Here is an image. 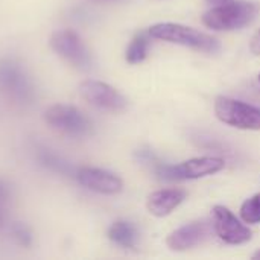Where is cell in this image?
<instances>
[{
  "mask_svg": "<svg viewBox=\"0 0 260 260\" xmlns=\"http://www.w3.org/2000/svg\"><path fill=\"white\" fill-rule=\"evenodd\" d=\"M224 166L225 161L219 157H200L180 165H160L155 169V174L158 180L163 181H186L218 174Z\"/></svg>",
  "mask_w": 260,
  "mask_h": 260,
  "instance_id": "4",
  "label": "cell"
},
{
  "mask_svg": "<svg viewBox=\"0 0 260 260\" xmlns=\"http://www.w3.org/2000/svg\"><path fill=\"white\" fill-rule=\"evenodd\" d=\"M186 197L187 193L184 189H178V187L160 189L148 197L146 207L151 215L157 218H163L171 215L186 200Z\"/></svg>",
  "mask_w": 260,
  "mask_h": 260,
  "instance_id": "12",
  "label": "cell"
},
{
  "mask_svg": "<svg viewBox=\"0 0 260 260\" xmlns=\"http://www.w3.org/2000/svg\"><path fill=\"white\" fill-rule=\"evenodd\" d=\"M105 2H120V0H105Z\"/></svg>",
  "mask_w": 260,
  "mask_h": 260,
  "instance_id": "23",
  "label": "cell"
},
{
  "mask_svg": "<svg viewBox=\"0 0 260 260\" xmlns=\"http://www.w3.org/2000/svg\"><path fill=\"white\" fill-rule=\"evenodd\" d=\"M44 120L56 131L72 137H85L91 133L90 119L76 107L56 104L46 110Z\"/></svg>",
  "mask_w": 260,
  "mask_h": 260,
  "instance_id": "7",
  "label": "cell"
},
{
  "mask_svg": "<svg viewBox=\"0 0 260 260\" xmlns=\"http://www.w3.org/2000/svg\"><path fill=\"white\" fill-rule=\"evenodd\" d=\"M79 93L88 104L104 111L119 113V111H123L128 105L122 93H119L114 87L102 81L87 79L81 82Z\"/></svg>",
  "mask_w": 260,
  "mask_h": 260,
  "instance_id": "8",
  "label": "cell"
},
{
  "mask_svg": "<svg viewBox=\"0 0 260 260\" xmlns=\"http://www.w3.org/2000/svg\"><path fill=\"white\" fill-rule=\"evenodd\" d=\"M250 50L254 53V55H260V29L251 37V41H250Z\"/></svg>",
  "mask_w": 260,
  "mask_h": 260,
  "instance_id": "19",
  "label": "cell"
},
{
  "mask_svg": "<svg viewBox=\"0 0 260 260\" xmlns=\"http://www.w3.org/2000/svg\"><path fill=\"white\" fill-rule=\"evenodd\" d=\"M213 229L216 236L229 245H242L251 241V230L239 221L233 212L224 206H215L212 210Z\"/></svg>",
  "mask_w": 260,
  "mask_h": 260,
  "instance_id": "9",
  "label": "cell"
},
{
  "mask_svg": "<svg viewBox=\"0 0 260 260\" xmlns=\"http://www.w3.org/2000/svg\"><path fill=\"white\" fill-rule=\"evenodd\" d=\"M148 47H149V38H148V35L143 34V32L137 34L131 40V43H129V46L126 49V53H125L126 61L129 64H139V62H142L146 58V55H148Z\"/></svg>",
  "mask_w": 260,
  "mask_h": 260,
  "instance_id": "15",
  "label": "cell"
},
{
  "mask_svg": "<svg viewBox=\"0 0 260 260\" xmlns=\"http://www.w3.org/2000/svg\"><path fill=\"white\" fill-rule=\"evenodd\" d=\"M75 178L82 187L102 195H116L123 189V181L116 174L101 168H78Z\"/></svg>",
  "mask_w": 260,
  "mask_h": 260,
  "instance_id": "10",
  "label": "cell"
},
{
  "mask_svg": "<svg viewBox=\"0 0 260 260\" xmlns=\"http://www.w3.org/2000/svg\"><path fill=\"white\" fill-rule=\"evenodd\" d=\"M5 221V212H3V207H0V225L3 224Z\"/></svg>",
  "mask_w": 260,
  "mask_h": 260,
  "instance_id": "21",
  "label": "cell"
},
{
  "mask_svg": "<svg viewBox=\"0 0 260 260\" xmlns=\"http://www.w3.org/2000/svg\"><path fill=\"white\" fill-rule=\"evenodd\" d=\"M11 235L12 238L21 245V247H30L32 245V241H34V236H32V232L30 229L23 224V222H14L11 225Z\"/></svg>",
  "mask_w": 260,
  "mask_h": 260,
  "instance_id": "17",
  "label": "cell"
},
{
  "mask_svg": "<svg viewBox=\"0 0 260 260\" xmlns=\"http://www.w3.org/2000/svg\"><path fill=\"white\" fill-rule=\"evenodd\" d=\"M148 35L155 40H161L171 44H180L184 47H190L193 50L216 53L221 50L219 41L198 29L190 26L178 24V23H157L148 29Z\"/></svg>",
  "mask_w": 260,
  "mask_h": 260,
  "instance_id": "1",
  "label": "cell"
},
{
  "mask_svg": "<svg viewBox=\"0 0 260 260\" xmlns=\"http://www.w3.org/2000/svg\"><path fill=\"white\" fill-rule=\"evenodd\" d=\"M108 238L113 244H116L122 248L133 250L137 245L139 230L133 222L120 219V221H116L114 224H111V227L108 229Z\"/></svg>",
  "mask_w": 260,
  "mask_h": 260,
  "instance_id": "13",
  "label": "cell"
},
{
  "mask_svg": "<svg viewBox=\"0 0 260 260\" xmlns=\"http://www.w3.org/2000/svg\"><path fill=\"white\" fill-rule=\"evenodd\" d=\"M37 160L43 168H46L50 172H55L59 175H67V177H72V175L75 177L76 169L72 166V163L67 161L59 154L53 152L52 149H47V148L38 149L37 151Z\"/></svg>",
  "mask_w": 260,
  "mask_h": 260,
  "instance_id": "14",
  "label": "cell"
},
{
  "mask_svg": "<svg viewBox=\"0 0 260 260\" xmlns=\"http://www.w3.org/2000/svg\"><path fill=\"white\" fill-rule=\"evenodd\" d=\"M50 47L55 53L64 58L69 64L79 70H90L93 67V58L85 46L84 40L72 29H61L52 34Z\"/></svg>",
  "mask_w": 260,
  "mask_h": 260,
  "instance_id": "6",
  "label": "cell"
},
{
  "mask_svg": "<svg viewBox=\"0 0 260 260\" xmlns=\"http://www.w3.org/2000/svg\"><path fill=\"white\" fill-rule=\"evenodd\" d=\"M259 12L260 6L254 2L232 0L209 9L203 15V23L215 30H236L251 24Z\"/></svg>",
  "mask_w": 260,
  "mask_h": 260,
  "instance_id": "2",
  "label": "cell"
},
{
  "mask_svg": "<svg viewBox=\"0 0 260 260\" xmlns=\"http://www.w3.org/2000/svg\"><path fill=\"white\" fill-rule=\"evenodd\" d=\"M213 230H215L213 224L206 219L193 221V222L186 224V225L177 229L175 232H172L168 236L166 244L174 251H186V250L195 248V247L204 244L206 241H209Z\"/></svg>",
  "mask_w": 260,
  "mask_h": 260,
  "instance_id": "11",
  "label": "cell"
},
{
  "mask_svg": "<svg viewBox=\"0 0 260 260\" xmlns=\"http://www.w3.org/2000/svg\"><path fill=\"white\" fill-rule=\"evenodd\" d=\"M0 90L18 105H29L35 99L34 82L21 62L12 58L0 59Z\"/></svg>",
  "mask_w": 260,
  "mask_h": 260,
  "instance_id": "3",
  "label": "cell"
},
{
  "mask_svg": "<svg viewBox=\"0 0 260 260\" xmlns=\"http://www.w3.org/2000/svg\"><path fill=\"white\" fill-rule=\"evenodd\" d=\"M9 193H11L9 186L3 180H0V207H3L6 204V201L9 198Z\"/></svg>",
  "mask_w": 260,
  "mask_h": 260,
  "instance_id": "18",
  "label": "cell"
},
{
  "mask_svg": "<svg viewBox=\"0 0 260 260\" xmlns=\"http://www.w3.org/2000/svg\"><path fill=\"white\" fill-rule=\"evenodd\" d=\"M259 84H260V73H259Z\"/></svg>",
  "mask_w": 260,
  "mask_h": 260,
  "instance_id": "24",
  "label": "cell"
},
{
  "mask_svg": "<svg viewBox=\"0 0 260 260\" xmlns=\"http://www.w3.org/2000/svg\"><path fill=\"white\" fill-rule=\"evenodd\" d=\"M253 259H260V250L257 251V253H254V254H253Z\"/></svg>",
  "mask_w": 260,
  "mask_h": 260,
  "instance_id": "22",
  "label": "cell"
},
{
  "mask_svg": "<svg viewBox=\"0 0 260 260\" xmlns=\"http://www.w3.org/2000/svg\"><path fill=\"white\" fill-rule=\"evenodd\" d=\"M215 114L222 123L229 126L260 131V107L256 105L219 96L215 101Z\"/></svg>",
  "mask_w": 260,
  "mask_h": 260,
  "instance_id": "5",
  "label": "cell"
},
{
  "mask_svg": "<svg viewBox=\"0 0 260 260\" xmlns=\"http://www.w3.org/2000/svg\"><path fill=\"white\" fill-rule=\"evenodd\" d=\"M206 2L210 3V5L219 6V5H225V3H229V2H232V0H206Z\"/></svg>",
  "mask_w": 260,
  "mask_h": 260,
  "instance_id": "20",
  "label": "cell"
},
{
  "mask_svg": "<svg viewBox=\"0 0 260 260\" xmlns=\"http://www.w3.org/2000/svg\"><path fill=\"white\" fill-rule=\"evenodd\" d=\"M241 218L245 224H260V193L248 198L241 206Z\"/></svg>",
  "mask_w": 260,
  "mask_h": 260,
  "instance_id": "16",
  "label": "cell"
}]
</instances>
